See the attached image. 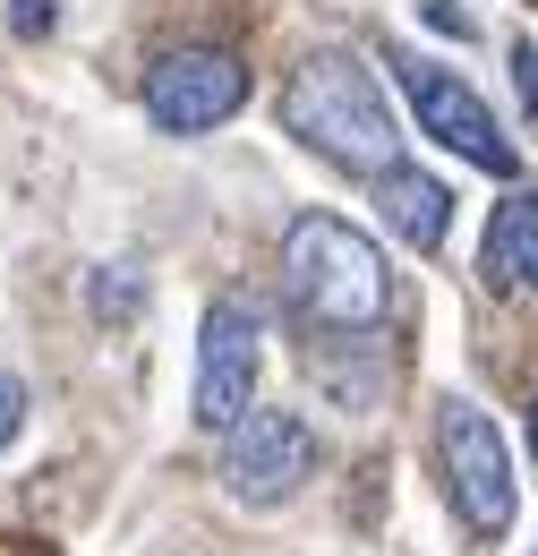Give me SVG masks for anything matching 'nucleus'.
<instances>
[{"label": "nucleus", "instance_id": "nucleus-1", "mask_svg": "<svg viewBox=\"0 0 538 556\" xmlns=\"http://www.w3.org/2000/svg\"><path fill=\"white\" fill-rule=\"evenodd\" d=\"M282 291L299 308L308 334H376L385 308H394V275H385V249L368 231H350L342 214H299L282 231Z\"/></svg>", "mask_w": 538, "mask_h": 556}, {"label": "nucleus", "instance_id": "nucleus-2", "mask_svg": "<svg viewBox=\"0 0 538 556\" xmlns=\"http://www.w3.org/2000/svg\"><path fill=\"white\" fill-rule=\"evenodd\" d=\"M282 129L299 146H317L334 172H394L402 163V129L385 112V86L359 70L350 52H308L282 77Z\"/></svg>", "mask_w": 538, "mask_h": 556}, {"label": "nucleus", "instance_id": "nucleus-3", "mask_svg": "<svg viewBox=\"0 0 538 556\" xmlns=\"http://www.w3.org/2000/svg\"><path fill=\"white\" fill-rule=\"evenodd\" d=\"M436 463H445V496H453V514L471 522L478 540H504L513 531V496H522V471H513V454H504V428L478 412V403H445L436 412Z\"/></svg>", "mask_w": 538, "mask_h": 556}, {"label": "nucleus", "instance_id": "nucleus-4", "mask_svg": "<svg viewBox=\"0 0 538 556\" xmlns=\"http://www.w3.org/2000/svg\"><path fill=\"white\" fill-rule=\"evenodd\" d=\"M137 103H145L154 129H171V138H205V129H222V121L248 103V61L222 52V43L163 52V61L145 70V86H137Z\"/></svg>", "mask_w": 538, "mask_h": 556}, {"label": "nucleus", "instance_id": "nucleus-5", "mask_svg": "<svg viewBox=\"0 0 538 556\" xmlns=\"http://www.w3.org/2000/svg\"><path fill=\"white\" fill-rule=\"evenodd\" d=\"M394 77H402L419 129L445 146V154H462V163L496 172V180H513V172H522V163H513V138L496 129V112H487V103H478L453 70H436V61H419V52H394Z\"/></svg>", "mask_w": 538, "mask_h": 556}, {"label": "nucleus", "instance_id": "nucleus-6", "mask_svg": "<svg viewBox=\"0 0 538 556\" xmlns=\"http://www.w3.org/2000/svg\"><path fill=\"white\" fill-rule=\"evenodd\" d=\"M317 471V437L299 412H248L240 428H222V488L240 505H282L299 496Z\"/></svg>", "mask_w": 538, "mask_h": 556}, {"label": "nucleus", "instance_id": "nucleus-7", "mask_svg": "<svg viewBox=\"0 0 538 556\" xmlns=\"http://www.w3.org/2000/svg\"><path fill=\"white\" fill-rule=\"evenodd\" d=\"M257 403V308L248 300H214L197 326V428H240Z\"/></svg>", "mask_w": 538, "mask_h": 556}, {"label": "nucleus", "instance_id": "nucleus-8", "mask_svg": "<svg viewBox=\"0 0 538 556\" xmlns=\"http://www.w3.org/2000/svg\"><path fill=\"white\" fill-rule=\"evenodd\" d=\"M376 206H385V223L402 231L410 249H436L445 223H453V189L427 180V172H410V163H394V172H376Z\"/></svg>", "mask_w": 538, "mask_h": 556}, {"label": "nucleus", "instance_id": "nucleus-9", "mask_svg": "<svg viewBox=\"0 0 538 556\" xmlns=\"http://www.w3.org/2000/svg\"><path fill=\"white\" fill-rule=\"evenodd\" d=\"M487 275L538 291V189H513L487 223Z\"/></svg>", "mask_w": 538, "mask_h": 556}, {"label": "nucleus", "instance_id": "nucleus-10", "mask_svg": "<svg viewBox=\"0 0 538 556\" xmlns=\"http://www.w3.org/2000/svg\"><path fill=\"white\" fill-rule=\"evenodd\" d=\"M86 308L129 326L137 308H145V275H137V266H94V275H86Z\"/></svg>", "mask_w": 538, "mask_h": 556}, {"label": "nucleus", "instance_id": "nucleus-11", "mask_svg": "<svg viewBox=\"0 0 538 556\" xmlns=\"http://www.w3.org/2000/svg\"><path fill=\"white\" fill-rule=\"evenodd\" d=\"M513 86H522V112L538 121V43H513Z\"/></svg>", "mask_w": 538, "mask_h": 556}, {"label": "nucleus", "instance_id": "nucleus-12", "mask_svg": "<svg viewBox=\"0 0 538 556\" xmlns=\"http://www.w3.org/2000/svg\"><path fill=\"white\" fill-rule=\"evenodd\" d=\"M9 35H52V0H9Z\"/></svg>", "mask_w": 538, "mask_h": 556}, {"label": "nucleus", "instance_id": "nucleus-13", "mask_svg": "<svg viewBox=\"0 0 538 556\" xmlns=\"http://www.w3.org/2000/svg\"><path fill=\"white\" fill-rule=\"evenodd\" d=\"M17 428H26V386H17V377H0V445H9Z\"/></svg>", "mask_w": 538, "mask_h": 556}, {"label": "nucleus", "instance_id": "nucleus-14", "mask_svg": "<svg viewBox=\"0 0 538 556\" xmlns=\"http://www.w3.org/2000/svg\"><path fill=\"white\" fill-rule=\"evenodd\" d=\"M530 445H538V412H530Z\"/></svg>", "mask_w": 538, "mask_h": 556}]
</instances>
